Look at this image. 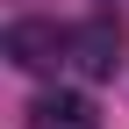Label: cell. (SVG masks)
<instances>
[{
  "label": "cell",
  "mask_w": 129,
  "mask_h": 129,
  "mask_svg": "<svg viewBox=\"0 0 129 129\" xmlns=\"http://www.w3.org/2000/svg\"><path fill=\"white\" fill-rule=\"evenodd\" d=\"M122 50H129V29H122L115 7H101L93 22L72 29V72L79 79H115L122 72Z\"/></svg>",
  "instance_id": "obj_1"
},
{
  "label": "cell",
  "mask_w": 129,
  "mask_h": 129,
  "mask_svg": "<svg viewBox=\"0 0 129 129\" xmlns=\"http://www.w3.org/2000/svg\"><path fill=\"white\" fill-rule=\"evenodd\" d=\"M7 57L22 64V72H57V64H72V29L57 22H7Z\"/></svg>",
  "instance_id": "obj_2"
},
{
  "label": "cell",
  "mask_w": 129,
  "mask_h": 129,
  "mask_svg": "<svg viewBox=\"0 0 129 129\" xmlns=\"http://www.w3.org/2000/svg\"><path fill=\"white\" fill-rule=\"evenodd\" d=\"M29 129H101V115H93L86 93L50 86V93H36V101H29Z\"/></svg>",
  "instance_id": "obj_3"
}]
</instances>
